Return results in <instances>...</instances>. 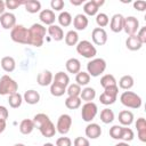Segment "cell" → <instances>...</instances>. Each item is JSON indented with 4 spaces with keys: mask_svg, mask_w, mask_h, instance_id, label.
Wrapping results in <instances>:
<instances>
[{
    "mask_svg": "<svg viewBox=\"0 0 146 146\" xmlns=\"http://www.w3.org/2000/svg\"><path fill=\"white\" fill-rule=\"evenodd\" d=\"M122 125L115 124L110 129V136L113 139H121V133H122Z\"/></svg>",
    "mask_w": 146,
    "mask_h": 146,
    "instance_id": "cell-42",
    "label": "cell"
},
{
    "mask_svg": "<svg viewBox=\"0 0 146 146\" xmlns=\"http://www.w3.org/2000/svg\"><path fill=\"white\" fill-rule=\"evenodd\" d=\"M10 38L14 42L29 44V29L24 25H15L10 31Z\"/></svg>",
    "mask_w": 146,
    "mask_h": 146,
    "instance_id": "cell-5",
    "label": "cell"
},
{
    "mask_svg": "<svg viewBox=\"0 0 146 146\" xmlns=\"http://www.w3.org/2000/svg\"><path fill=\"white\" fill-rule=\"evenodd\" d=\"M52 83L57 84V86H60L63 88H66L68 84H70V76L64 73V72H57L52 79Z\"/></svg>",
    "mask_w": 146,
    "mask_h": 146,
    "instance_id": "cell-22",
    "label": "cell"
},
{
    "mask_svg": "<svg viewBox=\"0 0 146 146\" xmlns=\"http://www.w3.org/2000/svg\"><path fill=\"white\" fill-rule=\"evenodd\" d=\"M70 2H71V5H73V6H80V5H82L83 0H70Z\"/></svg>",
    "mask_w": 146,
    "mask_h": 146,
    "instance_id": "cell-54",
    "label": "cell"
},
{
    "mask_svg": "<svg viewBox=\"0 0 146 146\" xmlns=\"http://www.w3.org/2000/svg\"><path fill=\"white\" fill-rule=\"evenodd\" d=\"M72 125V117L68 114H62L58 120H57V124H56V131H58L60 135H66Z\"/></svg>",
    "mask_w": 146,
    "mask_h": 146,
    "instance_id": "cell-10",
    "label": "cell"
},
{
    "mask_svg": "<svg viewBox=\"0 0 146 146\" xmlns=\"http://www.w3.org/2000/svg\"><path fill=\"white\" fill-rule=\"evenodd\" d=\"M96 23H97V25L99 27L103 29V27H105V26L108 25L110 18H108V16L105 13H99V14L96 15Z\"/></svg>",
    "mask_w": 146,
    "mask_h": 146,
    "instance_id": "cell-37",
    "label": "cell"
},
{
    "mask_svg": "<svg viewBox=\"0 0 146 146\" xmlns=\"http://www.w3.org/2000/svg\"><path fill=\"white\" fill-rule=\"evenodd\" d=\"M115 84H116V79L112 74H105L100 79V86L104 89L107 88V87H111V86H115Z\"/></svg>",
    "mask_w": 146,
    "mask_h": 146,
    "instance_id": "cell-36",
    "label": "cell"
},
{
    "mask_svg": "<svg viewBox=\"0 0 146 146\" xmlns=\"http://www.w3.org/2000/svg\"><path fill=\"white\" fill-rule=\"evenodd\" d=\"M105 70H106V62L103 58H92L87 64V71H88L87 73L94 78L103 74Z\"/></svg>",
    "mask_w": 146,
    "mask_h": 146,
    "instance_id": "cell-6",
    "label": "cell"
},
{
    "mask_svg": "<svg viewBox=\"0 0 146 146\" xmlns=\"http://www.w3.org/2000/svg\"><path fill=\"white\" fill-rule=\"evenodd\" d=\"M133 137H135V135H133L132 129H130V128H122L121 139H122L123 141H125V143L131 141V140L133 139Z\"/></svg>",
    "mask_w": 146,
    "mask_h": 146,
    "instance_id": "cell-41",
    "label": "cell"
},
{
    "mask_svg": "<svg viewBox=\"0 0 146 146\" xmlns=\"http://www.w3.org/2000/svg\"><path fill=\"white\" fill-rule=\"evenodd\" d=\"M98 9H99V8L97 7V5L95 3L94 0L87 1V2L83 5V11H84V14L88 15V16H95V15H97Z\"/></svg>",
    "mask_w": 146,
    "mask_h": 146,
    "instance_id": "cell-28",
    "label": "cell"
},
{
    "mask_svg": "<svg viewBox=\"0 0 146 146\" xmlns=\"http://www.w3.org/2000/svg\"><path fill=\"white\" fill-rule=\"evenodd\" d=\"M84 132H86V136L88 138H90V139H97L102 135V128L97 123H89L86 127Z\"/></svg>",
    "mask_w": 146,
    "mask_h": 146,
    "instance_id": "cell-15",
    "label": "cell"
},
{
    "mask_svg": "<svg viewBox=\"0 0 146 146\" xmlns=\"http://www.w3.org/2000/svg\"><path fill=\"white\" fill-rule=\"evenodd\" d=\"M116 98H117V97L111 96V95H108V94H106V92H103V94L99 96V100H100V103L104 104V105H112V104H114L115 100H116Z\"/></svg>",
    "mask_w": 146,
    "mask_h": 146,
    "instance_id": "cell-40",
    "label": "cell"
},
{
    "mask_svg": "<svg viewBox=\"0 0 146 146\" xmlns=\"http://www.w3.org/2000/svg\"><path fill=\"white\" fill-rule=\"evenodd\" d=\"M8 116H9V112H8L7 107L0 105V120L6 121V120L8 119Z\"/></svg>",
    "mask_w": 146,
    "mask_h": 146,
    "instance_id": "cell-50",
    "label": "cell"
},
{
    "mask_svg": "<svg viewBox=\"0 0 146 146\" xmlns=\"http://www.w3.org/2000/svg\"><path fill=\"white\" fill-rule=\"evenodd\" d=\"M76 52L79 55L83 56L84 58L92 59L97 54V49L90 41L82 40V41H79L76 44Z\"/></svg>",
    "mask_w": 146,
    "mask_h": 146,
    "instance_id": "cell-7",
    "label": "cell"
},
{
    "mask_svg": "<svg viewBox=\"0 0 146 146\" xmlns=\"http://www.w3.org/2000/svg\"><path fill=\"white\" fill-rule=\"evenodd\" d=\"M66 92V88H63L60 86H57L55 83L50 84V94L55 97H60Z\"/></svg>",
    "mask_w": 146,
    "mask_h": 146,
    "instance_id": "cell-39",
    "label": "cell"
},
{
    "mask_svg": "<svg viewBox=\"0 0 146 146\" xmlns=\"http://www.w3.org/2000/svg\"><path fill=\"white\" fill-rule=\"evenodd\" d=\"M114 120V112L110 108H104L100 112V121L105 124H108L111 122H113Z\"/></svg>",
    "mask_w": 146,
    "mask_h": 146,
    "instance_id": "cell-33",
    "label": "cell"
},
{
    "mask_svg": "<svg viewBox=\"0 0 146 146\" xmlns=\"http://www.w3.org/2000/svg\"><path fill=\"white\" fill-rule=\"evenodd\" d=\"M47 30L43 25L39 23L32 24V26L29 29V44L33 47H41L43 44V39L46 36Z\"/></svg>",
    "mask_w": 146,
    "mask_h": 146,
    "instance_id": "cell-2",
    "label": "cell"
},
{
    "mask_svg": "<svg viewBox=\"0 0 146 146\" xmlns=\"http://www.w3.org/2000/svg\"><path fill=\"white\" fill-rule=\"evenodd\" d=\"M79 42V34L76 31H68L66 34H65V43L67 46H76Z\"/></svg>",
    "mask_w": 146,
    "mask_h": 146,
    "instance_id": "cell-32",
    "label": "cell"
},
{
    "mask_svg": "<svg viewBox=\"0 0 146 146\" xmlns=\"http://www.w3.org/2000/svg\"><path fill=\"white\" fill-rule=\"evenodd\" d=\"M92 42L97 46H104L107 42V32L102 27H95L91 32Z\"/></svg>",
    "mask_w": 146,
    "mask_h": 146,
    "instance_id": "cell-11",
    "label": "cell"
},
{
    "mask_svg": "<svg viewBox=\"0 0 146 146\" xmlns=\"http://www.w3.org/2000/svg\"><path fill=\"white\" fill-rule=\"evenodd\" d=\"M50 6H51V9L56 10V11H60L64 6H65V2L63 0H51L50 2Z\"/></svg>",
    "mask_w": 146,
    "mask_h": 146,
    "instance_id": "cell-44",
    "label": "cell"
},
{
    "mask_svg": "<svg viewBox=\"0 0 146 146\" xmlns=\"http://www.w3.org/2000/svg\"><path fill=\"white\" fill-rule=\"evenodd\" d=\"M0 25L5 30H11L16 25V16L13 13H3L0 16Z\"/></svg>",
    "mask_w": 146,
    "mask_h": 146,
    "instance_id": "cell-12",
    "label": "cell"
},
{
    "mask_svg": "<svg viewBox=\"0 0 146 146\" xmlns=\"http://www.w3.org/2000/svg\"><path fill=\"white\" fill-rule=\"evenodd\" d=\"M125 47L131 50V51H136V50H139L141 47H143V43L140 42V40L138 39V36L135 34V35H129L125 40Z\"/></svg>",
    "mask_w": 146,
    "mask_h": 146,
    "instance_id": "cell-19",
    "label": "cell"
},
{
    "mask_svg": "<svg viewBox=\"0 0 146 146\" xmlns=\"http://www.w3.org/2000/svg\"><path fill=\"white\" fill-rule=\"evenodd\" d=\"M75 81H76V84H79L80 87H81V86H87V84L90 82V75H89L87 72L80 71V72L75 75Z\"/></svg>",
    "mask_w": 146,
    "mask_h": 146,
    "instance_id": "cell-35",
    "label": "cell"
},
{
    "mask_svg": "<svg viewBox=\"0 0 146 146\" xmlns=\"http://www.w3.org/2000/svg\"><path fill=\"white\" fill-rule=\"evenodd\" d=\"M97 112H98V107L94 102L86 103L82 106V110H81L82 120L86 121V122H91L95 119V116L97 115Z\"/></svg>",
    "mask_w": 146,
    "mask_h": 146,
    "instance_id": "cell-8",
    "label": "cell"
},
{
    "mask_svg": "<svg viewBox=\"0 0 146 146\" xmlns=\"http://www.w3.org/2000/svg\"><path fill=\"white\" fill-rule=\"evenodd\" d=\"M47 32L49 33V35L51 36V39L55 40V41H62L64 39V32H63L62 27L58 26V25H55V24L50 25L48 27Z\"/></svg>",
    "mask_w": 146,
    "mask_h": 146,
    "instance_id": "cell-18",
    "label": "cell"
},
{
    "mask_svg": "<svg viewBox=\"0 0 146 146\" xmlns=\"http://www.w3.org/2000/svg\"><path fill=\"white\" fill-rule=\"evenodd\" d=\"M89 24V21H88V17L83 14H78L74 19H73V26L76 31H83L87 29Z\"/></svg>",
    "mask_w": 146,
    "mask_h": 146,
    "instance_id": "cell-17",
    "label": "cell"
},
{
    "mask_svg": "<svg viewBox=\"0 0 146 146\" xmlns=\"http://www.w3.org/2000/svg\"><path fill=\"white\" fill-rule=\"evenodd\" d=\"M23 100L26 102V103L30 104V105H35V104H38L39 100H40V94H39L38 91L33 90V89L27 90V91H25L24 95H23Z\"/></svg>",
    "mask_w": 146,
    "mask_h": 146,
    "instance_id": "cell-21",
    "label": "cell"
},
{
    "mask_svg": "<svg viewBox=\"0 0 146 146\" xmlns=\"http://www.w3.org/2000/svg\"><path fill=\"white\" fill-rule=\"evenodd\" d=\"M120 102L122 105L129 108H139L141 106V98L139 95L132 92V91H124L120 96Z\"/></svg>",
    "mask_w": 146,
    "mask_h": 146,
    "instance_id": "cell-4",
    "label": "cell"
},
{
    "mask_svg": "<svg viewBox=\"0 0 146 146\" xmlns=\"http://www.w3.org/2000/svg\"><path fill=\"white\" fill-rule=\"evenodd\" d=\"M136 128H137V131H146V120L144 117H139L137 119L136 121Z\"/></svg>",
    "mask_w": 146,
    "mask_h": 146,
    "instance_id": "cell-47",
    "label": "cell"
},
{
    "mask_svg": "<svg viewBox=\"0 0 146 146\" xmlns=\"http://www.w3.org/2000/svg\"><path fill=\"white\" fill-rule=\"evenodd\" d=\"M1 67H2V70L5 71V72H7V73H10V72H13L14 70H15V67H16V62H15V59L13 58V57H10V56H6V57H3L2 59H1Z\"/></svg>",
    "mask_w": 146,
    "mask_h": 146,
    "instance_id": "cell-24",
    "label": "cell"
},
{
    "mask_svg": "<svg viewBox=\"0 0 146 146\" xmlns=\"http://www.w3.org/2000/svg\"><path fill=\"white\" fill-rule=\"evenodd\" d=\"M133 8L138 11H144L146 9V1L144 0H137L133 2Z\"/></svg>",
    "mask_w": 146,
    "mask_h": 146,
    "instance_id": "cell-49",
    "label": "cell"
},
{
    "mask_svg": "<svg viewBox=\"0 0 146 146\" xmlns=\"http://www.w3.org/2000/svg\"><path fill=\"white\" fill-rule=\"evenodd\" d=\"M5 129H6V121L0 120V135L5 131Z\"/></svg>",
    "mask_w": 146,
    "mask_h": 146,
    "instance_id": "cell-53",
    "label": "cell"
},
{
    "mask_svg": "<svg viewBox=\"0 0 146 146\" xmlns=\"http://www.w3.org/2000/svg\"><path fill=\"white\" fill-rule=\"evenodd\" d=\"M5 10H6V5H5V2H3L2 0H0V16H1L3 13H6Z\"/></svg>",
    "mask_w": 146,
    "mask_h": 146,
    "instance_id": "cell-52",
    "label": "cell"
},
{
    "mask_svg": "<svg viewBox=\"0 0 146 146\" xmlns=\"http://www.w3.org/2000/svg\"><path fill=\"white\" fill-rule=\"evenodd\" d=\"M139 30V21L135 16L124 17L123 22V31L128 35H135Z\"/></svg>",
    "mask_w": 146,
    "mask_h": 146,
    "instance_id": "cell-9",
    "label": "cell"
},
{
    "mask_svg": "<svg viewBox=\"0 0 146 146\" xmlns=\"http://www.w3.org/2000/svg\"><path fill=\"white\" fill-rule=\"evenodd\" d=\"M34 128H35V124L31 119H24L19 123V131L23 135H30L34 130Z\"/></svg>",
    "mask_w": 146,
    "mask_h": 146,
    "instance_id": "cell-23",
    "label": "cell"
},
{
    "mask_svg": "<svg viewBox=\"0 0 146 146\" xmlns=\"http://www.w3.org/2000/svg\"><path fill=\"white\" fill-rule=\"evenodd\" d=\"M73 144L74 146H90V143L86 137H76Z\"/></svg>",
    "mask_w": 146,
    "mask_h": 146,
    "instance_id": "cell-45",
    "label": "cell"
},
{
    "mask_svg": "<svg viewBox=\"0 0 146 146\" xmlns=\"http://www.w3.org/2000/svg\"><path fill=\"white\" fill-rule=\"evenodd\" d=\"M39 18H40V21H41L43 24L50 26V25H52V24L55 23L56 16H55L54 10H51V9H43V10L40 11Z\"/></svg>",
    "mask_w": 146,
    "mask_h": 146,
    "instance_id": "cell-16",
    "label": "cell"
},
{
    "mask_svg": "<svg viewBox=\"0 0 146 146\" xmlns=\"http://www.w3.org/2000/svg\"><path fill=\"white\" fill-rule=\"evenodd\" d=\"M57 19H58L59 25H60V26H64V27L70 26L71 23H72V21H73V19H72V16H71V14H70L68 11H62V13L58 15Z\"/></svg>",
    "mask_w": 146,
    "mask_h": 146,
    "instance_id": "cell-31",
    "label": "cell"
},
{
    "mask_svg": "<svg viewBox=\"0 0 146 146\" xmlns=\"http://www.w3.org/2000/svg\"><path fill=\"white\" fill-rule=\"evenodd\" d=\"M138 138L140 141L146 143V131H139L138 132Z\"/></svg>",
    "mask_w": 146,
    "mask_h": 146,
    "instance_id": "cell-51",
    "label": "cell"
},
{
    "mask_svg": "<svg viewBox=\"0 0 146 146\" xmlns=\"http://www.w3.org/2000/svg\"><path fill=\"white\" fill-rule=\"evenodd\" d=\"M72 140L68 137H60L56 140V146H71Z\"/></svg>",
    "mask_w": 146,
    "mask_h": 146,
    "instance_id": "cell-48",
    "label": "cell"
},
{
    "mask_svg": "<svg viewBox=\"0 0 146 146\" xmlns=\"http://www.w3.org/2000/svg\"><path fill=\"white\" fill-rule=\"evenodd\" d=\"M114 146H130L128 143H125V141H121V143H117L116 145H114Z\"/></svg>",
    "mask_w": 146,
    "mask_h": 146,
    "instance_id": "cell-55",
    "label": "cell"
},
{
    "mask_svg": "<svg viewBox=\"0 0 146 146\" xmlns=\"http://www.w3.org/2000/svg\"><path fill=\"white\" fill-rule=\"evenodd\" d=\"M24 3H25V1H18V0H7V1L5 2L6 8L11 9V10L17 9L19 6H22V5H24Z\"/></svg>",
    "mask_w": 146,
    "mask_h": 146,
    "instance_id": "cell-43",
    "label": "cell"
},
{
    "mask_svg": "<svg viewBox=\"0 0 146 146\" xmlns=\"http://www.w3.org/2000/svg\"><path fill=\"white\" fill-rule=\"evenodd\" d=\"M133 78L131 75H123L119 81V87L123 90H129L133 87Z\"/></svg>",
    "mask_w": 146,
    "mask_h": 146,
    "instance_id": "cell-29",
    "label": "cell"
},
{
    "mask_svg": "<svg viewBox=\"0 0 146 146\" xmlns=\"http://www.w3.org/2000/svg\"><path fill=\"white\" fill-rule=\"evenodd\" d=\"M65 67L68 73L72 74H78L81 71V63L78 58H70L65 63Z\"/></svg>",
    "mask_w": 146,
    "mask_h": 146,
    "instance_id": "cell-20",
    "label": "cell"
},
{
    "mask_svg": "<svg viewBox=\"0 0 146 146\" xmlns=\"http://www.w3.org/2000/svg\"><path fill=\"white\" fill-rule=\"evenodd\" d=\"M43 146H55V145L51 143H46V144H43Z\"/></svg>",
    "mask_w": 146,
    "mask_h": 146,
    "instance_id": "cell-56",
    "label": "cell"
},
{
    "mask_svg": "<svg viewBox=\"0 0 146 146\" xmlns=\"http://www.w3.org/2000/svg\"><path fill=\"white\" fill-rule=\"evenodd\" d=\"M25 10L30 14H36L41 9V2L38 0H27L24 3Z\"/></svg>",
    "mask_w": 146,
    "mask_h": 146,
    "instance_id": "cell-27",
    "label": "cell"
},
{
    "mask_svg": "<svg viewBox=\"0 0 146 146\" xmlns=\"http://www.w3.org/2000/svg\"><path fill=\"white\" fill-rule=\"evenodd\" d=\"M33 122H34L35 127L39 129L40 133L43 137L51 138V137L55 136V133H56L55 124L51 122V120L49 119V116L47 114H44V113H38L36 115H34Z\"/></svg>",
    "mask_w": 146,
    "mask_h": 146,
    "instance_id": "cell-1",
    "label": "cell"
},
{
    "mask_svg": "<svg viewBox=\"0 0 146 146\" xmlns=\"http://www.w3.org/2000/svg\"><path fill=\"white\" fill-rule=\"evenodd\" d=\"M123 22H124V17L121 14H115L112 16L111 18V23H110V29L112 32L114 33H119L123 30Z\"/></svg>",
    "mask_w": 146,
    "mask_h": 146,
    "instance_id": "cell-13",
    "label": "cell"
},
{
    "mask_svg": "<svg viewBox=\"0 0 146 146\" xmlns=\"http://www.w3.org/2000/svg\"><path fill=\"white\" fill-rule=\"evenodd\" d=\"M96 97V90L91 87H86L84 89L81 90V94H80V98L81 100H84L86 103H89V102H92Z\"/></svg>",
    "mask_w": 146,
    "mask_h": 146,
    "instance_id": "cell-26",
    "label": "cell"
},
{
    "mask_svg": "<svg viewBox=\"0 0 146 146\" xmlns=\"http://www.w3.org/2000/svg\"><path fill=\"white\" fill-rule=\"evenodd\" d=\"M17 90H18V84L14 79H11L7 74L1 76L0 79V95L1 96H6V95L10 96L17 92Z\"/></svg>",
    "mask_w": 146,
    "mask_h": 146,
    "instance_id": "cell-3",
    "label": "cell"
},
{
    "mask_svg": "<svg viewBox=\"0 0 146 146\" xmlns=\"http://www.w3.org/2000/svg\"><path fill=\"white\" fill-rule=\"evenodd\" d=\"M136 35L138 36V39L140 40V42H141L143 44L146 43V26L139 27V30H138V32L136 33Z\"/></svg>",
    "mask_w": 146,
    "mask_h": 146,
    "instance_id": "cell-46",
    "label": "cell"
},
{
    "mask_svg": "<svg viewBox=\"0 0 146 146\" xmlns=\"http://www.w3.org/2000/svg\"><path fill=\"white\" fill-rule=\"evenodd\" d=\"M8 103H9V106L11 108H18L23 103V96L19 92H15V94L9 96Z\"/></svg>",
    "mask_w": 146,
    "mask_h": 146,
    "instance_id": "cell-30",
    "label": "cell"
},
{
    "mask_svg": "<svg viewBox=\"0 0 146 146\" xmlns=\"http://www.w3.org/2000/svg\"><path fill=\"white\" fill-rule=\"evenodd\" d=\"M52 79H54V75L50 71L46 70V71H42L41 73L38 74L36 76V82L39 86L41 87H47V86H50L52 83Z\"/></svg>",
    "mask_w": 146,
    "mask_h": 146,
    "instance_id": "cell-14",
    "label": "cell"
},
{
    "mask_svg": "<svg viewBox=\"0 0 146 146\" xmlns=\"http://www.w3.org/2000/svg\"><path fill=\"white\" fill-rule=\"evenodd\" d=\"M119 122L122 125H130L133 122V114L131 111L124 110L119 113Z\"/></svg>",
    "mask_w": 146,
    "mask_h": 146,
    "instance_id": "cell-25",
    "label": "cell"
},
{
    "mask_svg": "<svg viewBox=\"0 0 146 146\" xmlns=\"http://www.w3.org/2000/svg\"><path fill=\"white\" fill-rule=\"evenodd\" d=\"M81 90H82V89H81V87H80L79 84H76V83H72V84L68 86L66 92H67V95H68L70 97H80Z\"/></svg>",
    "mask_w": 146,
    "mask_h": 146,
    "instance_id": "cell-38",
    "label": "cell"
},
{
    "mask_svg": "<svg viewBox=\"0 0 146 146\" xmlns=\"http://www.w3.org/2000/svg\"><path fill=\"white\" fill-rule=\"evenodd\" d=\"M65 106L68 110H76L81 106V98L80 97H67L65 99Z\"/></svg>",
    "mask_w": 146,
    "mask_h": 146,
    "instance_id": "cell-34",
    "label": "cell"
},
{
    "mask_svg": "<svg viewBox=\"0 0 146 146\" xmlns=\"http://www.w3.org/2000/svg\"><path fill=\"white\" fill-rule=\"evenodd\" d=\"M14 146H25L24 144H22V143H17V144H15Z\"/></svg>",
    "mask_w": 146,
    "mask_h": 146,
    "instance_id": "cell-57",
    "label": "cell"
}]
</instances>
